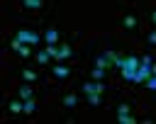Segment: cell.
<instances>
[{
  "label": "cell",
  "instance_id": "cell-1",
  "mask_svg": "<svg viewBox=\"0 0 156 124\" xmlns=\"http://www.w3.org/2000/svg\"><path fill=\"white\" fill-rule=\"evenodd\" d=\"M139 66H141V56H122V66H119L122 78L127 83H134V75H136Z\"/></svg>",
  "mask_w": 156,
  "mask_h": 124
},
{
  "label": "cell",
  "instance_id": "cell-2",
  "mask_svg": "<svg viewBox=\"0 0 156 124\" xmlns=\"http://www.w3.org/2000/svg\"><path fill=\"white\" fill-rule=\"evenodd\" d=\"M46 51H49V56H51V58H56L58 63H61V61H66V58H71V46H68V44H61V46L49 44V46H46Z\"/></svg>",
  "mask_w": 156,
  "mask_h": 124
},
{
  "label": "cell",
  "instance_id": "cell-3",
  "mask_svg": "<svg viewBox=\"0 0 156 124\" xmlns=\"http://www.w3.org/2000/svg\"><path fill=\"white\" fill-rule=\"evenodd\" d=\"M15 39H17V41H22V44H29V46L39 44V34H37V32H32V29H20V32L15 34Z\"/></svg>",
  "mask_w": 156,
  "mask_h": 124
},
{
  "label": "cell",
  "instance_id": "cell-4",
  "mask_svg": "<svg viewBox=\"0 0 156 124\" xmlns=\"http://www.w3.org/2000/svg\"><path fill=\"white\" fill-rule=\"evenodd\" d=\"M88 92H105V85H102V80H88L85 85H83V95H88Z\"/></svg>",
  "mask_w": 156,
  "mask_h": 124
},
{
  "label": "cell",
  "instance_id": "cell-5",
  "mask_svg": "<svg viewBox=\"0 0 156 124\" xmlns=\"http://www.w3.org/2000/svg\"><path fill=\"white\" fill-rule=\"evenodd\" d=\"M10 49H12V51H17V53H20V56H24V58L29 56V44H22V41H17V39H12V41H10Z\"/></svg>",
  "mask_w": 156,
  "mask_h": 124
},
{
  "label": "cell",
  "instance_id": "cell-6",
  "mask_svg": "<svg viewBox=\"0 0 156 124\" xmlns=\"http://www.w3.org/2000/svg\"><path fill=\"white\" fill-rule=\"evenodd\" d=\"M51 75H54V78H58V80H66V78L71 75V71H68L63 63H56V66L51 68Z\"/></svg>",
  "mask_w": 156,
  "mask_h": 124
},
{
  "label": "cell",
  "instance_id": "cell-7",
  "mask_svg": "<svg viewBox=\"0 0 156 124\" xmlns=\"http://www.w3.org/2000/svg\"><path fill=\"white\" fill-rule=\"evenodd\" d=\"M44 41H46V46H49V44L56 46V44H58V32H56L54 27H49V29L44 32Z\"/></svg>",
  "mask_w": 156,
  "mask_h": 124
},
{
  "label": "cell",
  "instance_id": "cell-8",
  "mask_svg": "<svg viewBox=\"0 0 156 124\" xmlns=\"http://www.w3.org/2000/svg\"><path fill=\"white\" fill-rule=\"evenodd\" d=\"M7 109H10L12 114H22V112H24V100H12V102L7 105Z\"/></svg>",
  "mask_w": 156,
  "mask_h": 124
},
{
  "label": "cell",
  "instance_id": "cell-9",
  "mask_svg": "<svg viewBox=\"0 0 156 124\" xmlns=\"http://www.w3.org/2000/svg\"><path fill=\"white\" fill-rule=\"evenodd\" d=\"M24 10H41L44 7V0H20Z\"/></svg>",
  "mask_w": 156,
  "mask_h": 124
},
{
  "label": "cell",
  "instance_id": "cell-10",
  "mask_svg": "<svg viewBox=\"0 0 156 124\" xmlns=\"http://www.w3.org/2000/svg\"><path fill=\"white\" fill-rule=\"evenodd\" d=\"M22 80H24V83H37V80H39V73H34L32 68H24V71H22Z\"/></svg>",
  "mask_w": 156,
  "mask_h": 124
},
{
  "label": "cell",
  "instance_id": "cell-11",
  "mask_svg": "<svg viewBox=\"0 0 156 124\" xmlns=\"http://www.w3.org/2000/svg\"><path fill=\"white\" fill-rule=\"evenodd\" d=\"M17 97H20V100H32V97H34V92H32V88H29V85H20Z\"/></svg>",
  "mask_w": 156,
  "mask_h": 124
},
{
  "label": "cell",
  "instance_id": "cell-12",
  "mask_svg": "<svg viewBox=\"0 0 156 124\" xmlns=\"http://www.w3.org/2000/svg\"><path fill=\"white\" fill-rule=\"evenodd\" d=\"M105 58H107L112 66H117V68L122 66V56H119V53H115V51H105Z\"/></svg>",
  "mask_w": 156,
  "mask_h": 124
},
{
  "label": "cell",
  "instance_id": "cell-13",
  "mask_svg": "<svg viewBox=\"0 0 156 124\" xmlns=\"http://www.w3.org/2000/svg\"><path fill=\"white\" fill-rule=\"evenodd\" d=\"M85 100H88V105H90V107H100V102H102L100 92H88V95H85Z\"/></svg>",
  "mask_w": 156,
  "mask_h": 124
},
{
  "label": "cell",
  "instance_id": "cell-14",
  "mask_svg": "<svg viewBox=\"0 0 156 124\" xmlns=\"http://www.w3.org/2000/svg\"><path fill=\"white\" fill-rule=\"evenodd\" d=\"M122 27H124V29H134V27H136V17H134V15H124V17H122Z\"/></svg>",
  "mask_w": 156,
  "mask_h": 124
},
{
  "label": "cell",
  "instance_id": "cell-15",
  "mask_svg": "<svg viewBox=\"0 0 156 124\" xmlns=\"http://www.w3.org/2000/svg\"><path fill=\"white\" fill-rule=\"evenodd\" d=\"M63 105H66L68 109H73V107L78 105V95H73V92H68V95H63Z\"/></svg>",
  "mask_w": 156,
  "mask_h": 124
},
{
  "label": "cell",
  "instance_id": "cell-16",
  "mask_svg": "<svg viewBox=\"0 0 156 124\" xmlns=\"http://www.w3.org/2000/svg\"><path fill=\"white\" fill-rule=\"evenodd\" d=\"M49 58H51V56H49V51H46V49H44V51H39V53L34 56V61H37V63H41V66H46V63H49Z\"/></svg>",
  "mask_w": 156,
  "mask_h": 124
},
{
  "label": "cell",
  "instance_id": "cell-17",
  "mask_svg": "<svg viewBox=\"0 0 156 124\" xmlns=\"http://www.w3.org/2000/svg\"><path fill=\"white\" fill-rule=\"evenodd\" d=\"M37 112V100H24V114H34Z\"/></svg>",
  "mask_w": 156,
  "mask_h": 124
},
{
  "label": "cell",
  "instance_id": "cell-18",
  "mask_svg": "<svg viewBox=\"0 0 156 124\" xmlns=\"http://www.w3.org/2000/svg\"><path fill=\"white\" fill-rule=\"evenodd\" d=\"M117 122H119V124H136V117H132L129 112H124V114L117 117Z\"/></svg>",
  "mask_w": 156,
  "mask_h": 124
},
{
  "label": "cell",
  "instance_id": "cell-19",
  "mask_svg": "<svg viewBox=\"0 0 156 124\" xmlns=\"http://www.w3.org/2000/svg\"><path fill=\"white\" fill-rule=\"evenodd\" d=\"M95 66H98V68H110L112 63H110V61L105 58V53H102V56H98V58H95Z\"/></svg>",
  "mask_w": 156,
  "mask_h": 124
},
{
  "label": "cell",
  "instance_id": "cell-20",
  "mask_svg": "<svg viewBox=\"0 0 156 124\" xmlns=\"http://www.w3.org/2000/svg\"><path fill=\"white\" fill-rule=\"evenodd\" d=\"M90 78H93V80L105 78V68H98V66H95V68H93V73H90Z\"/></svg>",
  "mask_w": 156,
  "mask_h": 124
},
{
  "label": "cell",
  "instance_id": "cell-21",
  "mask_svg": "<svg viewBox=\"0 0 156 124\" xmlns=\"http://www.w3.org/2000/svg\"><path fill=\"white\" fill-rule=\"evenodd\" d=\"M144 85H146L149 90H156V75H151V78H149V80H146Z\"/></svg>",
  "mask_w": 156,
  "mask_h": 124
},
{
  "label": "cell",
  "instance_id": "cell-22",
  "mask_svg": "<svg viewBox=\"0 0 156 124\" xmlns=\"http://www.w3.org/2000/svg\"><path fill=\"white\" fill-rule=\"evenodd\" d=\"M146 41H149V44H151V46H156V29H154V32H151V34H149V36H146Z\"/></svg>",
  "mask_w": 156,
  "mask_h": 124
},
{
  "label": "cell",
  "instance_id": "cell-23",
  "mask_svg": "<svg viewBox=\"0 0 156 124\" xmlns=\"http://www.w3.org/2000/svg\"><path fill=\"white\" fill-rule=\"evenodd\" d=\"M117 112H119V114H124V112H129V105H124V102H122V105L117 107Z\"/></svg>",
  "mask_w": 156,
  "mask_h": 124
},
{
  "label": "cell",
  "instance_id": "cell-24",
  "mask_svg": "<svg viewBox=\"0 0 156 124\" xmlns=\"http://www.w3.org/2000/svg\"><path fill=\"white\" fill-rule=\"evenodd\" d=\"M151 75H156V63H151Z\"/></svg>",
  "mask_w": 156,
  "mask_h": 124
},
{
  "label": "cell",
  "instance_id": "cell-25",
  "mask_svg": "<svg viewBox=\"0 0 156 124\" xmlns=\"http://www.w3.org/2000/svg\"><path fill=\"white\" fill-rule=\"evenodd\" d=\"M151 22H154V24H156V10H154V12H151Z\"/></svg>",
  "mask_w": 156,
  "mask_h": 124
}]
</instances>
